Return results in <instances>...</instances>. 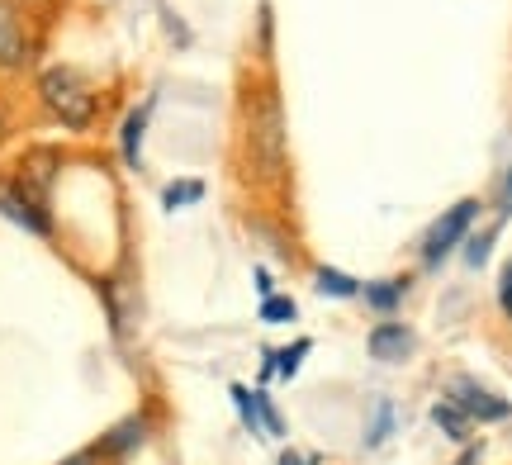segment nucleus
Returning <instances> with one entry per match:
<instances>
[{
	"label": "nucleus",
	"instance_id": "nucleus-1",
	"mask_svg": "<svg viewBox=\"0 0 512 465\" xmlns=\"http://www.w3.org/2000/svg\"><path fill=\"white\" fill-rule=\"evenodd\" d=\"M242 143H247V167H252L256 181L280 186L290 176V133H285V110H280V95L275 91H261L247 105Z\"/></svg>",
	"mask_w": 512,
	"mask_h": 465
},
{
	"label": "nucleus",
	"instance_id": "nucleus-2",
	"mask_svg": "<svg viewBox=\"0 0 512 465\" xmlns=\"http://www.w3.org/2000/svg\"><path fill=\"white\" fill-rule=\"evenodd\" d=\"M38 100L67 129H91L95 114H100V95L91 91V81L76 72V67H48V72H38Z\"/></svg>",
	"mask_w": 512,
	"mask_h": 465
},
{
	"label": "nucleus",
	"instance_id": "nucleus-3",
	"mask_svg": "<svg viewBox=\"0 0 512 465\" xmlns=\"http://www.w3.org/2000/svg\"><path fill=\"white\" fill-rule=\"evenodd\" d=\"M475 214H479V200H460L456 209H446L437 224L427 228V242H422V266H432V271H437L441 261H446L460 242H465L470 224H475Z\"/></svg>",
	"mask_w": 512,
	"mask_h": 465
},
{
	"label": "nucleus",
	"instance_id": "nucleus-4",
	"mask_svg": "<svg viewBox=\"0 0 512 465\" xmlns=\"http://www.w3.org/2000/svg\"><path fill=\"white\" fill-rule=\"evenodd\" d=\"M0 214H5V219H15L19 228H29L34 238H48V233H53L48 205H43L38 195H29L19 181H0Z\"/></svg>",
	"mask_w": 512,
	"mask_h": 465
},
{
	"label": "nucleus",
	"instance_id": "nucleus-5",
	"mask_svg": "<svg viewBox=\"0 0 512 465\" xmlns=\"http://www.w3.org/2000/svg\"><path fill=\"white\" fill-rule=\"evenodd\" d=\"M34 57V38L24 29L19 0H0V72H19Z\"/></svg>",
	"mask_w": 512,
	"mask_h": 465
},
{
	"label": "nucleus",
	"instance_id": "nucleus-6",
	"mask_svg": "<svg viewBox=\"0 0 512 465\" xmlns=\"http://www.w3.org/2000/svg\"><path fill=\"white\" fill-rule=\"evenodd\" d=\"M147 114H152V100L147 105H133L124 114V129H119V152H124L128 167H143V133H147Z\"/></svg>",
	"mask_w": 512,
	"mask_h": 465
},
{
	"label": "nucleus",
	"instance_id": "nucleus-7",
	"mask_svg": "<svg viewBox=\"0 0 512 465\" xmlns=\"http://www.w3.org/2000/svg\"><path fill=\"white\" fill-rule=\"evenodd\" d=\"M408 352H413V333H408L403 323H380V328L370 333V356H375V361H403Z\"/></svg>",
	"mask_w": 512,
	"mask_h": 465
},
{
	"label": "nucleus",
	"instance_id": "nucleus-8",
	"mask_svg": "<svg viewBox=\"0 0 512 465\" xmlns=\"http://www.w3.org/2000/svg\"><path fill=\"white\" fill-rule=\"evenodd\" d=\"M138 442H143V418H124V423H119L110 437H100V442H95V456L114 465V461H124V456L138 447Z\"/></svg>",
	"mask_w": 512,
	"mask_h": 465
},
{
	"label": "nucleus",
	"instance_id": "nucleus-9",
	"mask_svg": "<svg viewBox=\"0 0 512 465\" xmlns=\"http://www.w3.org/2000/svg\"><path fill=\"white\" fill-rule=\"evenodd\" d=\"M53 171H57V157L53 152H34L29 162H24V171H19L15 181L29 195H38V200H48V186H53Z\"/></svg>",
	"mask_w": 512,
	"mask_h": 465
},
{
	"label": "nucleus",
	"instance_id": "nucleus-10",
	"mask_svg": "<svg viewBox=\"0 0 512 465\" xmlns=\"http://www.w3.org/2000/svg\"><path fill=\"white\" fill-rule=\"evenodd\" d=\"M456 399H460V409L470 413V418H508V404H503V399L475 390V385H465V380L456 385Z\"/></svg>",
	"mask_w": 512,
	"mask_h": 465
},
{
	"label": "nucleus",
	"instance_id": "nucleus-11",
	"mask_svg": "<svg viewBox=\"0 0 512 465\" xmlns=\"http://www.w3.org/2000/svg\"><path fill=\"white\" fill-rule=\"evenodd\" d=\"M361 299H366V309H375V314H394L403 304V285L399 280H370V285H361Z\"/></svg>",
	"mask_w": 512,
	"mask_h": 465
},
{
	"label": "nucleus",
	"instance_id": "nucleus-12",
	"mask_svg": "<svg viewBox=\"0 0 512 465\" xmlns=\"http://www.w3.org/2000/svg\"><path fill=\"white\" fill-rule=\"evenodd\" d=\"M313 285H318V295H332V299H356L361 295V285L351 276H342V271H332V266H323L318 276H313Z\"/></svg>",
	"mask_w": 512,
	"mask_h": 465
},
{
	"label": "nucleus",
	"instance_id": "nucleus-13",
	"mask_svg": "<svg viewBox=\"0 0 512 465\" xmlns=\"http://www.w3.org/2000/svg\"><path fill=\"white\" fill-rule=\"evenodd\" d=\"M432 418H437L441 428H446V437H456V442H465V437H470V413H465V409L437 404V409H432Z\"/></svg>",
	"mask_w": 512,
	"mask_h": 465
},
{
	"label": "nucleus",
	"instance_id": "nucleus-14",
	"mask_svg": "<svg viewBox=\"0 0 512 465\" xmlns=\"http://www.w3.org/2000/svg\"><path fill=\"white\" fill-rule=\"evenodd\" d=\"M204 195V181H171V186L162 190V205L166 209H185V205H195Z\"/></svg>",
	"mask_w": 512,
	"mask_h": 465
},
{
	"label": "nucleus",
	"instance_id": "nucleus-15",
	"mask_svg": "<svg viewBox=\"0 0 512 465\" xmlns=\"http://www.w3.org/2000/svg\"><path fill=\"white\" fill-rule=\"evenodd\" d=\"M294 299H285V295H266V304H261V318L266 323H294Z\"/></svg>",
	"mask_w": 512,
	"mask_h": 465
},
{
	"label": "nucleus",
	"instance_id": "nucleus-16",
	"mask_svg": "<svg viewBox=\"0 0 512 465\" xmlns=\"http://www.w3.org/2000/svg\"><path fill=\"white\" fill-rule=\"evenodd\" d=\"M309 347H313L309 337H299V342H294L290 352H280V361H275V366H280V375H294V371H299V361L309 356Z\"/></svg>",
	"mask_w": 512,
	"mask_h": 465
},
{
	"label": "nucleus",
	"instance_id": "nucleus-17",
	"mask_svg": "<svg viewBox=\"0 0 512 465\" xmlns=\"http://www.w3.org/2000/svg\"><path fill=\"white\" fill-rule=\"evenodd\" d=\"M494 238H498V233H484V238H475L470 247H465V261H470V266H484V257H489Z\"/></svg>",
	"mask_w": 512,
	"mask_h": 465
},
{
	"label": "nucleus",
	"instance_id": "nucleus-18",
	"mask_svg": "<svg viewBox=\"0 0 512 465\" xmlns=\"http://www.w3.org/2000/svg\"><path fill=\"white\" fill-rule=\"evenodd\" d=\"M498 304H503V314L512 318V261L503 266V280H498Z\"/></svg>",
	"mask_w": 512,
	"mask_h": 465
},
{
	"label": "nucleus",
	"instance_id": "nucleus-19",
	"mask_svg": "<svg viewBox=\"0 0 512 465\" xmlns=\"http://www.w3.org/2000/svg\"><path fill=\"white\" fill-rule=\"evenodd\" d=\"M389 418H394V413H389V404H380V423H375V432H370V447H375V442H384V437H389V428H394Z\"/></svg>",
	"mask_w": 512,
	"mask_h": 465
},
{
	"label": "nucleus",
	"instance_id": "nucleus-20",
	"mask_svg": "<svg viewBox=\"0 0 512 465\" xmlns=\"http://www.w3.org/2000/svg\"><path fill=\"white\" fill-rule=\"evenodd\" d=\"M498 195H503V200H498V209H503V214H512V167H508V176H503V190H498Z\"/></svg>",
	"mask_w": 512,
	"mask_h": 465
},
{
	"label": "nucleus",
	"instance_id": "nucleus-21",
	"mask_svg": "<svg viewBox=\"0 0 512 465\" xmlns=\"http://www.w3.org/2000/svg\"><path fill=\"white\" fill-rule=\"evenodd\" d=\"M95 461H100V456H95V447H91V451H76L67 465H95Z\"/></svg>",
	"mask_w": 512,
	"mask_h": 465
},
{
	"label": "nucleus",
	"instance_id": "nucleus-22",
	"mask_svg": "<svg viewBox=\"0 0 512 465\" xmlns=\"http://www.w3.org/2000/svg\"><path fill=\"white\" fill-rule=\"evenodd\" d=\"M285 465H309V456H285Z\"/></svg>",
	"mask_w": 512,
	"mask_h": 465
},
{
	"label": "nucleus",
	"instance_id": "nucleus-23",
	"mask_svg": "<svg viewBox=\"0 0 512 465\" xmlns=\"http://www.w3.org/2000/svg\"><path fill=\"white\" fill-rule=\"evenodd\" d=\"M0 143H5V114H0Z\"/></svg>",
	"mask_w": 512,
	"mask_h": 465
}]
</instances>
